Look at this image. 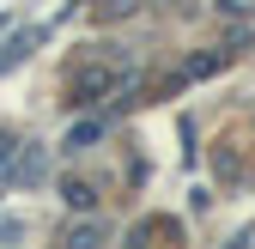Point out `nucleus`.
Listing matches in <instances>:
<instances>
[{"label": "nucleus", "mask_w": 255, "mask_h": 249, "mask_svg": "<svg viewBox=\"0 0 255 249\" xmlns=\"http://www.w3.org/2000/svg\"><path fill=\"white\" fill-rule=\"evenodd\" d=\"M98 134H104V122H79V128H67V140H61V146H67V152H79V146H91Z\"/></svg>", "instance_id": "obj_3"}, {"label": "nucleus", "mask_w": 255, "mask_h": 249, "mask_svg": "<svg viewBox=\"0 0 255 249\" xmlns=\"http://www.w3.org/2000/svg\"><path fill=\"white\" fill-rule=\"evenodd\" d=\"M61 201H67V207H91V201H98V189H91V182H79V176H67V182H61Z\"/></svg>", "instance_id": "obj_2"}, {"label": "nucleus", "mask_w": 255, "mask_h": 249, "mask_svg": "<svg viewBox=\"0 0 255 249\" xmlns=\"http://www.w3.org/2000/svg\"><path fill=\"white\" fill-rule=\"evenodd\" d=\"M24 43H30V37H6V43H0V67H12V61L24 55Z\"/></svg>", "instance_id": "obj_4"}, {"label": "nucleus", "mask_w": 255, "mask_h": 249, "mask_svg": "<svg viewBox=\"0 0 255 249\" xmlns=\"http://www.w3.org/2000/svg\"><path fill=\"white\" fill-rule=\"evenodd\" d=\"M104 91H116V73L110 67H79V73H67V104H98Z\"/></svg>", "instance_id": "obj_1"}]
</instances>
